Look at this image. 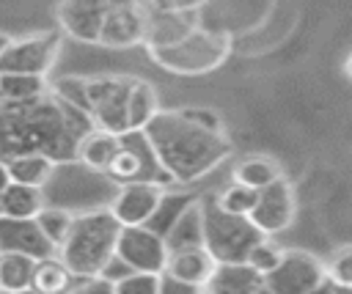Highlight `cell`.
I'll use <instances>...</instances> for the list:
<instances>
[{"instance_id": "obj_1", "label": "cell", "mask_w": 352, "mask_h": 294, "mask_svg": "<svg viewBox=\"0 0 352 294\" xmlns=\"http://www.w3.org/2000/svg\"><path fill=\"white\" fill-rule=\"evenodd\" d=\"M94 124L55 93L30 102H0V159L16 154H44L55 162L77 157V140Z\"/></svg>"}, {"instance_id": "obj_2", "label": "cell", "mask_w": 352, "mask_h": 294, "mask_svg": "<svg viewBox=\"0 0 352 294\" xmlns=\"http://www.w3.org/2000/svg\"><path fill=\"white\" fill-rule=\"evenodd\" d=\"M143 137L151 146L160 168L182 184L201 179L234 151L231 140L223 132L204 129L187 121L179 110H157L143 126Z\"/></svg>"}, {"instance_id": "obj_3", "label": "cell", "mask_w": 352, "mask_h": 294, "mask_svg": "<svg viewBox=\"0 0 352 294\" xmlns=\"http://www.w3.org/2000/svg\"><path fill=\"white\" fill-rule=\"evenodd\" d=\"M118 228H121L118 220L107 209L77 214L72 217V225L55 250L60 253V261L72 275L80 278L96 275L102 264L113 256Z\"/></svg>"}, {"instance_id": "obj_4", "label": "cell", "mask_w": 352, "mask_h": 294, "mask_svg": "<svg viewBox=\"0 0 352 294\" xmlns=\"http://www.w3.org/2000/svg\"><path fill=\"white\" fill-rule=\"evenodd\" d=\"M201 228H204V250L223 261H245L248 250L264 236L248 214H231L217 206V201H201Z\"/></svg>"}, {"instance_id": "obj_5", "label": "cell", "mask_w": 352, "mask_h": 294, "mask_svg": "<svg viewBox=\"0 0 352 294\" xmlns=\"http://www.w3.org/2000/svg\"><path fill=\"white\" fill-rule=\"evenodd\" d=\"M231 49V38L226 33H209L192 27L187 36L176 38L173 44L148 47V55L157 66L176 71V74H206L217 69Z\"/></svg>"}, {"instance_id": "obj_6", "label": "cell", "mask_w": 352, "mask_h": 294, "mask_svg": "<svg viewBox=\"0 0 352 294\" xmlns=\"http://www.w3.org/2000/svg\"><path fill=\"white\" fill-rule=\"evenodd\" d=\"M327 278L322 261L305 250H283L280 261L264 272V291L272 294H311L319 291Z\"/></svg>"}, {"instance_id": "obj_7", "label": "cell", "mask_w": 352, "mask_h": 294, "mask_svg": "<svg viewBox=\"0 0 352 294\" xmlns=\"http://www.w3.org/2000/svg\"><path fill=\"white\" fill-rule=\"evenodd\" d=\"M129 77H99L88 80V118L96 129L121 135L126 132V93Z\"/></svg>"}, {"instance_id": "obj_8", "label": "cell", "mask_w": 352, "mask_h": 294, "mask_svg": "<svg viewBox=\"0 0 352 294\" xmlns=\"http://www.w3.org/2000/svg\"><path fill=\"white\" fill-rule=\"evenodd\" d=\"M60 36L44 33V36H28V38H11L8 47L0 52V74L16 71V74H47L55 63Z\"/></svg>"}, {"instance_id": "obj_9", "label": "cell", "mask_w": 352, "mask_h": 294, "mask_svg": "<svg viewBox=\"0 0 352 294\" xmlns=\"http://www.w3.org/2000/svg\"><path fill=\"white\" fill-rule=\"evenodd\" d=\"M113 253L121 261H126L132 269H143V272H162L168 258L165 239L146 225H121Z\"/></svg>"}, {"instance_id": "obj_10", "label": "cell", "mask_w": 352, "mask_h": 294, "mask_svg": "<svg viewBox=\"0 0 352 294\" xmlns=\"http://www.w3.org/2000/svg\"><path fill=\"white\" fill-rule=\"evenodd\" d=\"M294 192H292V184L278 176L275 181L264 184L258 192H256V203L253 209L248 212L250 223L264 234V236H272V234H280L283 228H289L292 217H294Z\"/></svg>"}, {"instance_id": "obj_11", "label": "cell", "mask_w": 352, "mask_h": 294, "mask_svg": "<svg viewBox=\"0 0 352 294\" xmlns=\"http://www.w3.org/2000/svg\"><path fill=\"white\" fill-rule=\"evenodd\" d=\"M146 11L138 0H110V8L102 19L96 44L104 47H132L143 38Z\"/></svg>"}, {"instance_id": "obj_12", "label": "cell", "mask_w": 352, "mask_h": 294, "mask_svg": "<svg viewBox=\"0 0 352 294\" xmlns=\"http://www.w3.org/2000/svg\"><path fill=\"white\" fill-rule=\"evenodd\" d=\"M160 195L162 190L154 181H121V190L110 201L107 212L118 220V225H143L151 217Z\"/></svg>"}, {"instance_id": "obj_13", "label": "cell", "mask_w": 352, "mask_h": 294, "mask_svg": "<svg viewBox=\"0 0 352 294\" xmlns=\"http://www.w3.org/2000/svg\"><path fill=\"white\" fill-rule=\"evenodd\" d=\"M107 8H110V0H60L58 22L72 38L96 44Z\"/></svg>"}, {"instance_id": "obj_14", "label": "cell", "mask_w": 352, "mask_h": 294, "mask_svg": "<svg viewBox=\"0 0 352 294\" xmlns=\"http://www.w3.org/2000/svg\"><path fill=\"white\" fill-rule=\"evenodd\" d=\"M195 11L198 8H157V11H146V22H143V38L148 47H162V44H173L176 38L187 36L195 25Z\"/></svg>"}, {"instance_id": "obj_15", "label": "cell", "mask_w": 352, "mask_h": 294, "mask_svg": "<svg viewBox=\"0 0 352 294\" xmlns=\"http://www.w3.org/2000/svg\"><path fill=\"white\" fill-rule=\"evenodd\" d=\"M0 250H14L25 253L30 258H44L52 256V245L41 234L33 217H0Z\"/></svg>"}, {"instance_id": "obj_16", "label": "cell", "mask_w": 352, "mask_h": 294, "mask_svg": "<svg viewBox=\"0 0 352 294\" xmlns=\"http://www.w3.org/2000/svg\"><path fill=\"white\" fill-rule=\"evenodd\" d=\"M204 289L212 294H253L264 291V275L248 261H223L214 264Z\"/></svg>"}, {"instance_id": "obj_17", "label": "cell", "mask_w": 352, "mask_h": 294, "mask_svg": "<svg viewBox=\"0 0 352 294\" xmlns=\"http://www.w3.org/2000/svg\"><path fill=\"white\" fill-rule=\"evenodd\" d=\"M214 269V258L204 250V247H190V250H176V253H168L165 258V269L168 275L195 286V289H204V283L209 280Z\"/></svg>"}, {"instance_id": "obj_18", "label": "cell", "mask_w": 352, "mask_h": 294, "mask_svg": "<svg viewBox=\"0 0 352 294\" xmlns=\"http://www.w3.org/2000/svg\"><path fill=\"white\" fill-rule=\"evenodd\" d=\"M168 253L176 250H190V247H204V228H201V198H192L179 217L173 220V225L168 228V234L162 236Z\"/></svg>"}, {"instance_id": "obj_19", "label": "cell", "mask_w": 352, "mask_h": 294, "mask_svg": "<svg viewBox=\"0 0 352 294\" xmlns=\"http://www.w3.org/2000/svg\"><path fill=\"white\" fill-rule=\"evenodd\" d=\"M118 148H121V137L118 135L91 126L88 132L80 135V140H77V157L74 159H80L91 170H102L104 173Z\"/></svg>"}, {"instance_id": "obj_20", "label": "cell", "mask_w": 352, "mask_h": 294, "mask_svg": "<svg viewBox=\"0 0 352 294\" xmlns=\"http://www.w3.org/2000/svg\"><path fill=\"white\" fill-rule=\"evenodd\" d=\"M0 206L6 217H36L44 206V192L36 184H19L8 181L0 190Z\"/></svg>"}, {"instance_id": "obj_21", "label": "cell", "mask_w": 352, "mask_h": 294, "mask_svg": "<svg viewBox=\"0 0 352 294\" xmlns=\"http://www.w3.org/2000/svg\"><path fill=\"white\" fill-rule=\"evenodd\" d=\"M55 159L44 157V154H16L11 159H6V168H8V179L11 181H19V184H36L41 187L52 170H55Z\"/></svg>"}, {"instance_id": "obj_22", "label": "cell", "mask_w": 352, "mask_h": 294, "mask_svg": "<svg viewBox=\"0 0 352 294\" xmlns=\"http://www.w3.org/2000/svg\"><path fill=\"white\" fill-rule=\"evenodd\" d=\"M157 113V91L146 80H132L126 93V126L143 129L148 118Z\"/></svg>"}, {"instance_id": "obj_23", "label": "cell", "mask_w": 352, "mask_h": 294, "mask_svg": "<svg viewBox=\"0 0 352 294\" xmlns=\"http://www.w3.org/2000/svg\"><path fill=\"white\" fill-rule=\"evenodd\" d=\"M50 91L44 74H16L3 71L0 74V102H30Z\"/></svg>"}, {"instance_id": "obj_24", "label": "cell", "mask_w": 352, "mask_h": 294, "mask_svg": "<svg viewBox=\"0 0 352 294\" xmlns=\"http://www.w3.org/2000/svg\"><path fill=\"white\" fill-rule=\"evenodd\" d=\"M36 258L14 250H0V289L3 291H25L33 280Z\"/></svg>"}, {"instance_id": "obj_25", "label": "cell", "mask_w": 352, "mask_h": 294, "mask_svg": "<svg viewBox=\"0 0 352 294\" xmlns=\"http://www.w3.org/2000/svg\"><path fill=\"white\" fill-rule=\"evenodd\" d=\"M280 173V165L272 159V157H264V154H253V157H245L236 168H234V181L239 184H248L253 190H261L264 184L275 181Z\"/></svg>"}, {"instance_id": "obj_26", "label": "cell", "mask_w": 352, "mask_h": 294, "mask_svg": "<svg viewBox=\"0 0 352 294\" xmlns=\"http://www.w3.org/2000/svg\"><path fill=\"white\" fill-rule=\"evenodd\" d=\"M69 283H72V272L66 269V264L60 258H52V256L36 258L30 289L44 291V294H52V291H66Z\"/></svg>"}, {"instance_id": "obj_27", "label": "cell", "mask_w": 352, "mask_h": 294, "mask_svg": "<svg viewBox=\"0 0 352 294\" xmlns=\"http://www.w3.org/2000/svg\"><path fill=\"white\" fill-rule=\"evenodd\" d=\"M192 198H198V195H195V192H162L160 201H157V206H154V212H151V217H148L143 225L151 228L154 234L165 236L168 228L173 225V220L179 217V212H182Z\"/></svg>"}, {"instance_id": "obj_28", "label": "cell", "mask_w": 352, "mask_h": 294, "mask_svg": "<svg viewBox=\"0 0 352 294\" xmlns=\"http://www.w3.org/2000/svg\"><path fill=\"white\" fill-rule=\"evenodd\" d=\"M33 220H36V225L41 228V234L47 236V242L52 247H58L63 242V236L72 225V214L66 209H58V206H41Z\"/></svg>"}, {"instance_id": "obj_29", "label": "cell", "mask_w": 352, "mask_h": 294, "mask_svg": "<svg viewBox=\"0 0 352 294\" xmlns=\"http://www.w3.org/2000/svg\"><path fill=\"white\" fill-rule=\"evenodd\" d=\"M52 93L69 107L88 115V77H60L52 82Z\"/></svg>"}, {"instance_id": "obj_30", "label": "cell", "mask_w": 352, "mask_h": 294, "mask_svg": "<svg viewBox=\"0 0 352 294\" xmlns=\"http://www.w3.org/2000/svg\"><path fill=\"white\" fill-rule=\"evenodd\" d=\"M256 192H258V190L234 181V184H228L214 201H217V206H220L223 212H231V214H248V212L253 209V203H256Z\"/></svg>"}, {"instance_id": "obj_31", "label": "cell", "mask_w": 352, "mask_h": 294, "mask_svg": "<svg viewBox=\"0 0 352 294\" xmlns=\"http://www.w3.org/2000/svg\"><path fill=\"white\" fill-rule=\"evenodd\" d=\"M116 294H160V272L132 269L113 283Z\"/></svg>"}, {"instance_id": "obj_32", "label": "cell", "mask_w": 352, "mask_h": 294, "mask_svg": "<svg viewBox=\"0 0 352 294\" xmlns=\"http://www.w3.org/2000/svg\"><path fill=\"white\" fill-rule=\"evenodd\" d=\"M280 256H283V247H278L275 242H270L267 236H261V239L248 250V258H245V261H248L253 269H258V272L264 275V272H270V269L280 261Z\"/></svg>"}, {"instance_id": "obj_33", "label": "cell", "mask_w": 352, "mask_h": 294, "mask_svg": "<svg viewBox=\"0 0 352 294\" xmlns=\"http://www.w3.org/2000/svg\"><path fill=\"white\" fill-rule=\"evenodd\" d=\"M330 280H336L341 289H349L352 286V250L349 247H341L336 253V258L330 261Z\"/></svg>"}, {"instance_id": "obj_34", "label": "cell", "mask_w": 352, "mask_h": 294, "mask_svg": "<svg viewBox=\"0 0 352 294\" xmlns=\"http://www.w3.org/2000/svg\"><path fill=\"white\" fill-rule=\"evenodd\" d=\"M187 121H192V124H198V126H204V129H212V132H223V118L214 113V110H209V107H184V110H179Z\"/></svg>"}, {"instance_id": "obj_35", "label": "cell", "mask_w": 352, "mask_h": 294, "mask_svg": "<svg viewBox=\"0 0 352 294\" xmlns=\"http://www.w3.org/2000/svg\"><path fill=\"white\" fill-rule=\"evenodd\" d=\"M11 179H8V168H6V159H0V190L8 184Z\"/></svg>"}, {"instance_id": "obj_36", "label": "cell", "mask_w": 352, "mask_h": 294, "mask_svg": "<svg viewBox=\"0 0 352 294\" xmlns=\"http://www.w3.org/2000/svg\"><path fill=\"white\" fill-rule=\"evenodd\" d=\"M8 41H11V36H8V33H0V52L8 47Z\"/></svg>"}, {"instance_id": "obj_37", "label": "cell", "mask_w": 352, "mask_h": 294, "mask_svg": "<svg viewBox=\"0 0 352 294\" xmlns=\"http://www.w3.org/2000/svg\"><path fill=\"white\" fill-rule=\"evenodd\" d=\"M0 217H3V206H0Z\"/></svg>"}]
</instances>
